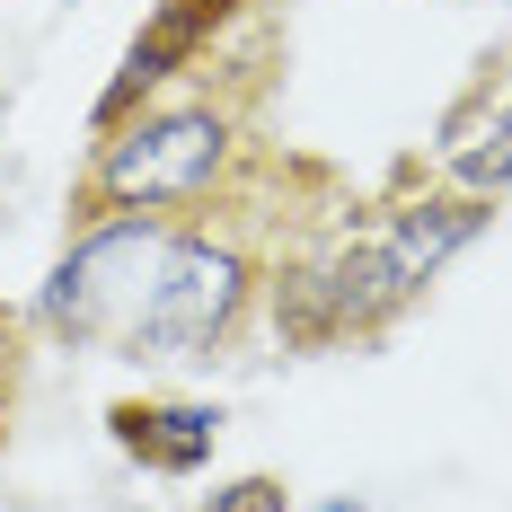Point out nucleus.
Returning a JSON list of instances; mask_svg holds the SVG:
<instances>
[{
  "instance_id": "obj_1",
  "label": "nucleus",
  "mask_w": 512,
  "mask_h": 512,
  "mask_svg": "<svg viewBox=\"0 0 512 512\" xmlns=\"http://www.w3.org/2000/svg\"><path fill=\"white\" fill-rule=\"evenodd\" d=\"M256 292V265L239 239H212V230H168V248L151 265V292L124 327V354L133 362H186V354H212L239 309Z\"/></svg>"
},
{
  "instance_id": "obj_2",
  "label": "nucleus",
  "mask_w": 512,
  "mask_h": 512,
  "mask_svg": "<svg viewBox=\"0 0 512 512\" xmlns=\"http://www.w3.org/2000/svg\"><path fill=\"white\" fill-rule=\"evenodd\" d=\"M239 151V124L221 106H159L142 124H115L98 159V204L115 212H168L221 186V168Z\"/></svg>"
},
{
  "instance_id": "obj_3",
  "label": "nucleus",
  "mask_w": 512,
  "mask_h": 512,
  "mask_svg": "<svg viewBox=\"0 0 512 512\" xmlns=\"http://www.w3.org/2000/svg\"><path fill=\"white\" fill-rule=\"evenodd\" d=\"M159 248H168V212H115V221H98V230L71 239V256L45 274L36 318H45L53 336H71V345H89V336H115V345H124L133 309L151 292Z\"/></svg>"
},
{
  "instance_id": "obj_4",
  "label": "nucleus",
  "mask_w": 512,
  "mask_h": 512,
  "mask_svg": "<svg viewBox=\"0 0 512 512\" xmlns=\"http://www.w3.org/2000/svg\"><path fill=\"white\" fill-rule=\"evenodd\" d=\"M239 0H159L151 9V27L124 45V62H115V80H106V98H98V133H115V124H133V106L151 98V89H168L195 53L221 36V18H230Z\"/></svg>"
},
{
  "instance_id": "obj_5",
  "label": "nucleus",
  "mask_w": 512,
  "mask_h": 512,
  "mask_svg": "<svg viewBox=\"0 0 512 512\" xmlns=\"http://www.w3.org/2000/svg\"><path fill=\"white\" fill-rule=\"evenodd\" d=\"M433 159H442V177L460 195H504L512 186V62H486L468 80V98L442 115Z\"/></svg>"
},
{
  "instance_id": "obj_6",
  "label": "nucleus",
  "mask_w": 512,
  "mask_h": 512,
  "mask_svg": "<svg viewBox=\"0 0 512 512\" xmlns=\"http://www.w3.org/2000/svg\"><path fill=\"white\" fill-rule=\"evenodd\" d=\"M106 433L159 477H195L221 442V407H204V398H124V407H106Z\"/></svg>"
},
{
  "instance_id": "obj_7",
  "label": "nucleus",
  "mask_w": 512,
  "mask_h": 512,
  "mask_svg": "<svg viewBox=\"0 0 512 512\" xmlns=\"http://www.w3.org/2000/svg\"><path fill=\"white\" fill-rule=\"evenodd\" d=\"M486 221H495V195H460V186H451V195H415V204H398L389 221H380V239H389V256H398V274L424 292Z\"/></svg>"
},
{
  "instance_id": "obj_8",
  "label": "nucleus",
  "mask_w": 512,
  "mask_h": 512,
  "mask_svg": "<svg viewBox=\"0 0 512 512\" xmlns=\"http://www.w3.org/2000/svg\"><path fill=\"white\" fill-rule=\"evenodd\" d=\"M204 512H292V495H283V477H230Z\"/></svg>"
},
{
  "instance_id": "obj_9",
  "label": "nucleus",
  "mask_w": 512,
  "mask_h": 512,
  "mask_svg": "<svg viewBox=\"0 0 512 512\" xmlns=\"http://www.w3.org/2000/svg\"><path fill=\"white\" fill-rule=\"evenodd\" d=\"M309 512H362V504H354V495H336V504H309Z\"/></svg>"
},
{
  "instance_id": "obj_10",
  "label": "nucleus",
  "mask_w": 512,
  "mask_h": 512,
  "mask_svg": "<svg viewBox=\"0 0 512 512\" xmlns=\"http://www.w3.org/2000/svg\"><path fill=\"white\" fill-rule=\"evenodd\" d=\"M0 433H9V389H0Z\"/></svg>"
}]
</instances>
